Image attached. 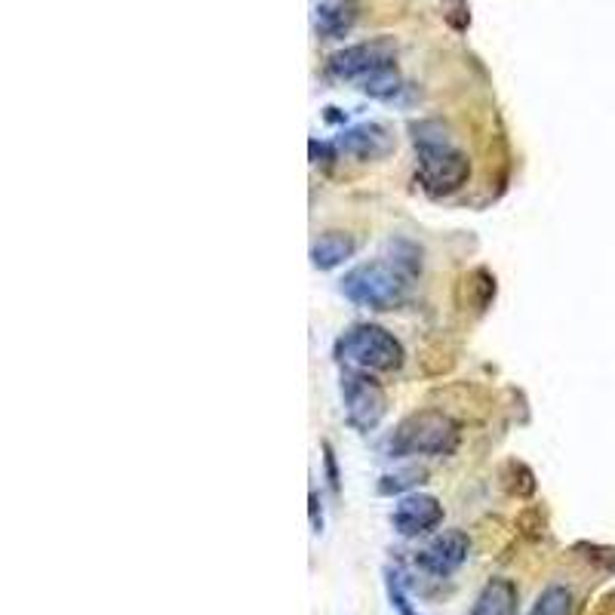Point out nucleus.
<instances>
[{
	"mask_svg": "<svg viewBox=\"0 0 615 615\" xmlns=\"http://www.w3.org/2000/svg\"><path fill=\"white\" fill-rule=\"evenodd\" d=\"M413 142L419 148V179L431 197H449L465 188L471 179V160L456 148L440 120L413 123Z\"/></svg>",
	"mask_w": 615,
	"mask_h": 615,
	"instance_id": "1",
	"label": "nucleus"
},
{
	"mask_svg": "<svg viewBox=\"0 0 615 615\" xmlns=\"http://www.w3.org/2000/svg\"><path fill=\"white\" fill-rule=\"evenodd\" d=\"M459 446V425L437 409H422L403 419L388 440V456H449Z\"/></svg>",
	"mask_w": 615,
	"mask_h": 615,
	"instance_id": "2",
	"label": "nucleus"
},
{
	"mask_svg": "<svg viewBox=\"0 0 615 615\" xmlns=\"http://www.w3.org/2000/svg\"><path fill=\"white\" fill-rule=\"evenodd\" d=\"M406 286H409V274H403L394 262H382V259L363 262L339 280L342 296L357 308H369V311H394L406 299Z\"/></svg>",
	"mask_w": 615,
	"mask_h": 615,
	"instance_id": "3",
	"label": "nucleus"
},
{
	"mask_svg": "<svg viewBox=\"0 0 615 615\" xmlns=\"http://www.w3.org/2000/svg\"><path fill=\"white\" fill-rule=\"evenodd\" d=\"M336 357L357 373H391L403 363V345L376 323H357L336 342Z\"/></svg>",
	"mask_w": 615,
	"mask_h": 615,
	"instance_id": "4",
	"label": "nucleus"
},
{
	"mask_svg": "<svg viewBox=\"0 0 615 615\" xmlns=\"http://www.w3.org/2000/svg\"><path fill=\"white\" fill-rule=\"evenodd\" d=\"M397 62V44L391 37H373L363 40V44H351L339 53L330 56L326 71L336 80H348V84H360L363 77H369L379 68H388Z\"/></svg>",
	"mask_w": 615,
	"mask_h": 615,
	"instance_id": "5",
	"label": "nucleus"
},
{
	"mask_svg": "<svg viewBox=\"0 0 615 615\" xmlns=\"http://www.w3.org/2000/svg\"><path fill=\"white\" fill-rule=\"evenodd\" d=\"M342 397H345V419L357 431H376L379 422L385 419L388 397L379 382H373L366 373H345L342 379Z\"/></svg>",
	"mask_w": 615,
	"mask_h": 615,
	"instance_id": "6",
	"label": "nucleus"
},
{
	"mask_svg": "<svg viewBox=\"0 0 615 615\" xmlns=\"http://www.w3.org/2000/svg\"><path fill=\"white\" fill-rule=\"evenodd\" d=\"M471 557V539L462 529H443L419 551L416 563L434 579H449L468 563Z\"/></svg>",
	"mask_w": 615,
	"mask_h": 615,
	"instance_id": "7",
	"label": "nucleus"
},
{
	"mask_svg": "<svg viewBox=\"0 0 615 615\" xmlns=\"http://www.w3.org/2000/svg\"><path fill=\"white\" fill-rule=\"evenodd\" d=\"M394 532L403 539H419L425 532L437 529L443 523V505L428 496V492H409L403 496L391 514Z\"/></svg>",
	"mask_w": 615,
	"mask_h": 615,
	"instance_id": "8",
	"label": "nucleus"
},
{
	"mask_svg": "<svg viewBox=\"0 0 615 615\" xmlns=\"http://www.w3.org/2000/svg\"><path fill=\"white\" fill-rule=\"evenodd\" d=\"M397 148V139L391 133V127L379 120L369 123H357V127H348L339 133L336 139V151L354 157V160H382Z\"/></svg>",
	"mask_w": 615,
	"mask_h": 615,
	"instance_id": "9",
	"label": "nucleus"
},
{
	"mask_svg": "<svg viewBox=\"0 0 615 615\" xmlns=\"http://www.w3.org/2000/svg\"><path fill=\"white\" fill-rule=\"evenodd\" d=\"M360 16L357 0H326L314 10V28L326 40H342Z\"/></svg>",
	"mask_w": 615,
	"mask_h": 615,
	"instance_id": "10",
	"label": "nucleus"
},
{
	"mask_svg": "<svg viewBox=\"0 0 615 615\" xmlns=\"http://www.w3.org/2000/svg\"><path fill=\"white\" fill-rule=\"evenodd\" d=\"M517 585L511 579H489L474 597L471 615H517Z\"/></svg>",
	"mask_w": 615,
	"mask_h": 615,
	"instance_id": "11",
	"label": "nucleus"
},
{
	"mask_svg": "<svg viewBox=\"0 0 615 615\" xmlns=\"http://www.w3.org/2000/svg\"><path fill=\"white\" fill-rule=\"evenodd\" d=\"M357 253V240L345 231H326L311 243V262L320 271H333Z\"/></svg>",
	"mask_w": 615,
	"mask_h": 615,
	"instance_id": "12",
	"label": "nucleus"
},
{
	"mask_svg": "<svg viewBox=\"0 0 615 615\" xmlns=\"http://www.w3.org/2000/svg\"><path fill=\"white\" fill-rule=\"evenodd\" d=\"M572 609H576V597H572V591L566 585H548V588H542L536 603H532L529 615H572Z\"/></svg>",
	"mask_w": 615,
	"mask_h": 615,
	"instance_id": "13",
	"label": "nucleus"
},
{
	"mask_svg": "<svg viewBox=\"0 0 615 615\" xmlns=\"http://www.w3.org/2000/svg\"><path fill=\"white\" fill-rule=\"evenodd\" d=\"M400 90H403V80H400V71L394 65L379 68L360 80V93H366L369 99H394Z\"/></svg>",
	"mask_w": 615,
	"mask_h": 615,
	"instance_id": "14",
	"label": "nucleus"
},
{
	"mask_svg": "<svg viewBox=\"0 0 615 615\" xmlns=\"http://www.w3.org/2000/svg\"><path fill=\"white\" fill-rule=\"evenodd\" d=\"M425 477H428V471L419 468V465L403 468V471L385 474L382 483H379V492H382V496H400V492H406V489H416Z\"/></svg>",
	"mask_w": 615,
	"mask_h": 615,
	"instance_id": "15",
	"label": "nucleus"
},
{
	"mask_svg": "<svg viewBox=\"0 0 615 615\" xmlns=\"http://www.w3.org/2000/svg\"><path fill=\"white\" fill-rule=\"evenodd\" d=\"M388 600H391V606H394L397 615H419V609L409 603V597H406V591L400 588V582H397L394 572H388Z\"/></svg>",
	"mask_w": 615,
	"mask_h": 615,
	"instance_id": "16",
	"label": "nucleus"
},
{
	"mask_svg": "<svg viewBox=\"0 0 615 615\" xmlns=\"http://www.w3.org/2000/svg\"><path fill=\"white\" fill-rule=\"evenodd\" d=\"M323 456H326V474H330L333 489H339V471H336V456H333V446L323 443Z\"/></svg>",
	"mask_w": 615,
	"mask_h": 615,
	"instance_id": "17",
	"label": "nucleus"
}]
</instances>
